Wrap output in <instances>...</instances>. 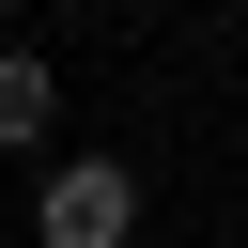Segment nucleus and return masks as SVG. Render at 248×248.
Returning a JSON list of instances; mask_svg holds the SVG:
<instances>
[{
  "instance_id": "obj_2",
  "label": "nucleus",
  "mask_w": 248,
  "mask_h": 248,
  "mask_svg": "<svg viewBox=\"0 0 248 248\" xmlns=\"http://www.w3.org/2000/svg\"><path fill=\"white\" fill-rule=\"evenodd\" d=\"M46 108H62V78L31 46H0V140H46Z\"/></svg>"
},
{
  "instance_id": "obj_1",
  "label": "nucleus",
  "mask_w": 248,
  "mask_h": 248,
  "mask_svg": "<svg viewBox=\"0 0 248 248\" xmlns=\"http://www.w3.org/2000/svg\"><path fill=\"white\" fill-rule=\"evenodd\" d=\"M124 232H140V170H108V155L46 170V202H31V248H124Z\"/></svg>"
}]
</instances>
